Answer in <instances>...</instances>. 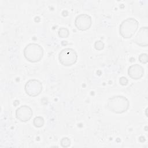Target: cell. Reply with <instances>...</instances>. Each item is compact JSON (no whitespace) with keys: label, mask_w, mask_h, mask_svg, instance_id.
<instances>
[{"label":"cell","mask_w":148,"mask_h":148,"mask_svg":"<svg viewBox=\"0 0 148 148\" xmlns=\"http://www.w3.org/2000/svg\"><path fill=\"white\" fill-rule=\"evenodd\" d=\"M58 35L60 38H66L69 35V31L66 27H61L58 29Z\"/></svg>","instance_id":"cell-11"},{"label":"cell","mask_w":148,"mask_h":148,"mask_svg":"<svg viewBox=\"0 0 148 148\" xmlns=\"http://www.w3.org/2000/svg\"><path fill=\"white\" fill-rule=\"evenodd\" d=\"M139 23L137 20L129 17L124 20L119 27L120 35L125 39L132 37L138 29Z\"/></svg>","instance_id":"cell-2"},{"label":"cell","mask_w":148,"mask_h":148,"mask_svg":"<svg viewBox=\"0 0 148 148\" xmlns=\"http://www.w3.org/2000/svg\"><path fill=\"white\" fill-rule=\"evenodd\" d=\"M75 25L77 29L82 31H86L92 25L91 17L87 14H80L75 18Z\"/></svg>","instance_id":"cell-6"},{"label":"cell","mask_w":148,"mask_h":148,"mask_svg":"<svg viewBox=\"0 0 148 148\" xmlns=\"http://www.w3.org/2000/svg\"><path fill=\"white\" fill-rule=\"evenodd\" d=\"M143 67L138 64L131 65L129 66L127 73L128 75L134 80H138L141 79L144 75Z\"/></svg>","instance_id":"cell-9"},{"label":"cell","mask_w":148,"mask_h":148,"mask_svg":"<svg viewBox=\"0 0 148 148\" xmlns=\"http://www.w3.org/2000/svg\"><path fill=\"white\" fill-rule=\"evenodd\" d=\"M45 123L44 119L42 116H36L33 120V125L36 128H40Z\"/></svg>","instance_id":"cell-10"},{"label":"cell","mask_w":148,"mask_h":148,"mask_svg":"<svg viewBox=\"0 0 148 148\" xmlns=\"http://www.w3.org/2000/svg\"><path fill=\"white\" fill-rule=\"evenodd\" d=\"M16 117L21 122L28 121L33 116V111L27 105H21L16 110Z\"/></svg>","instance_id":"cell-7"},{"label":"cell","mask_w":148,"mask_h":148,"mask_svg":"<svg viewBox=\"0 0 148 148\" xmlns=\"http://www.w3.org/2000/svg\"><path fill=\"white\" fill-rule=\"evenodd\" d=\"M77 60L76 51L72 48L63 49L58 54L60 63L65 66H70L74 65Z\"/></svg>","instance_id":"cell-4"},{"label":"cell","mask_w":148,"mask_h":148,"mask_svg":"<svg viewBox=\"0 0 148 148\" xmlns=\"http://www.w3.org/2000/svg\"><path fill=\"white\" fill-rule=\"evenodd\" d=\"M60 144L62 147H68L71 145V140L68 137H64L61 139Z\"/></svg>","instance_id":"cell-12"},{"label":"cell","mask_w":148,"mask_h":148,"mask_svg":"<svg viewBox=\"0 0 148 148\" xmlns=\"http://www.w3.org/2000/svg\"><path fill=\"white\" fill-rule=\"evenodd\" d=\"M108 109L116 114H121L128 110L130 107V101L124 96L114 95L107 101Z\"/></svg>","instance_id":"cell-1"},{"label":"cell","mask_w":148,"mask_h":148,"mask_svg":"<svg viewBox=\"0 0 148 148\" xmlns=\"http://www.w3.org/2000/svg\"><path fill=\"white\" fill-rule=\"evenodd\" d=\"M104 47H105V44L102 40H97L94 43V47L98 51L103 50Z\"/></svg>","instance_id":"cell-14"},{"label":"cell","mask_w":148,"mask_h":148,"mask_svg":"<svg viewBox=\"0 0 148 148\" xmlns=\"http://www.w3.org/2000/svg\"><path fill=\"white\" fill-rule=\"evenodd\" d=\"M138 60L139 62L142 64H147L148 62V56L146 53H142L138 57Z\"/></svg>","instance_id":"cell-13"},{"label":"cell","mask_w":148,"mask_h":148,"mask_svg":"<svg viewBox=\"0 0 148 148\" xmlns=\"http://www.w3.org/2000/svg\"><path fill=\"white\" fill-rule=\"evenodd\" d=\"M24 90L28 95L32 97H36L42 91V83L39 80L30 79L25 83Z\"/></svg>","instance_id":"cell-5"},{"label":"cell","mask_w":148,"mask_h":148,"mask_svg":"<svg viewBox=\"0 0 148 148\" xmlns=\"http://www.w3.org/2000/svg\"><path fill=\"white\" fill-rule=\"evenodd\" d=\"M119 83L122 86H126L128 83V80L127 77L124 76H121L119 79Z\"/></svg>","instance_id":"cell-15"},{"label":"cell","mask_w":148,"mask_h":148,"mask_svg":"<svg viewBox=\"0 0 148 148\" xmlns=\"http://www.w3.org/2000/svg\"><path fill=\"white\" fill-rule=\"evenodd\" d=\"M44 51L39 44L31 43L28 44L24 49V56L25 59L31 62L40 61L43 57Z\"/></svg>","instance_id":"cell-3"},{"label":"cell","mask_w":148,"mask_h":148,"mask_svg":"<svg viewBox=\"0 0 148 148\" xmlns=\"http://www.w3.org/2000/svg\"><path fill=\"white\" fill-rule=\"evenodd\" d=\"M133 42L141 47H147L148 45V28L147 27L140 28L134 38Z\"/></svg>","instance_id":"cell-8"}]
</instances>
